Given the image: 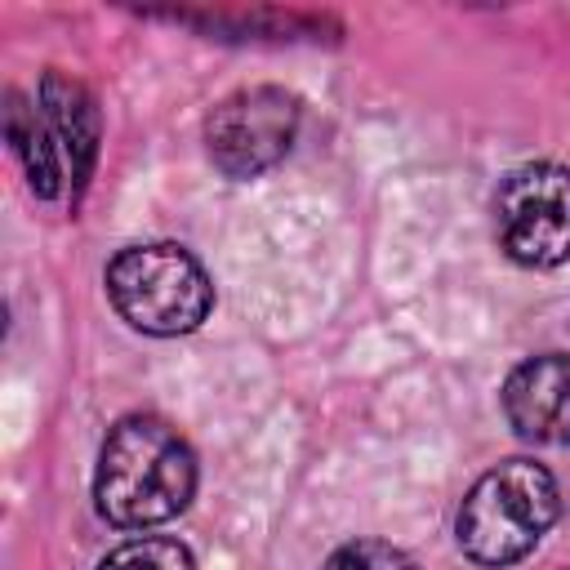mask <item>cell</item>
Returning <instances> with one entry per match:
<instances>
[{
  "instance_id": "cell-1",
  "label": "cell",
  "mask_w": 570,
  "mask_h": 570,
  "mask_svg": "<svg viewBox=\"0 0 570 570\" xmlns=\"http://www.w3.org/2000/svg\"><path fill=\"white\" fill-rule=\"evenodd\" d=\"M191 494L196 454L178 428H169L156 414H129L107 432L98 450L94 499L111 525L147 530L174 521L191 503Z\"/></svg>"
},
{
  "instance_id": "cell-2",
  "label": "cell",
  "mask_w": 570,
  "mask_h": 570,
  "mask_svg": "<svg viewBox=\"0 0 570 570\" xmlns=\"http://www.w3.org/2000/svg\"><path fill=\"white\" fill-rule=\"evenodd\" d=\"M561 512V490L552 472L534 459H508L476 476V485L459 503L454 539L468 561L485 570H503L539 548Z\"/></svg>"
},
{
  "instance_id": "cell-3",
  "label": "cell",
  "mask_w": 570,
  "mask_h": 570,
  "mask_svg": "<svg viewBox=\"0 0 570 570\" xmlns=\"http://www.w3.org/2000/svg\"><path fill=\"white\" fill-rule=\"evenodd\" d=\"M107 298L142 334L174 338L191 334L209 307H214V285L196 254L183 245H129L107 263Z\"/></svg>"
},
{
  "instance_id": "cell-4",
  "label": "cell",
  "mask_w": 570,
  "mask_h": 570,
  "mask_svg": "<svg viewBox=\"0 0 570 570\" xmlns=\"http://www.w3.org/2000/svg\"><path fill=\"white\" fill-rule=\"evenodd\" d=\"M303 107L281 85H245L205 116V151L223 178H258L281 165L298 138Z\"/></svg>"
},
{
  "instance_id": "cell-5",
  "label": "cell",
  "mask_w": 570,
  "mask_h": 570,
  "mask_svg": "<svg viewBox=\"0 0 570 570\" xmlns=\"http://www.w3.org/2000/svg\"><path fill=\"white\" fill-rule=\"evenodd\" d=\"M499 249L521 267H557L570 258V169L552 160L517 165L494 191Z\"/></svg>"
},
{
  "instance_id": "cell-6",
  "label": "cell",
  "mask_w": 570,
  "mask_h": 570,
  "mask_svg": "<svg viewBox=\"0 0 570 570\" xmlns=\"http://www.w3.org/2000/svg\"><path fill=\"white\" fill-rule=\"evenodd\" d=\"M503 414L534 445H570V356L539 352L503 379Z\"/></svg>"
},
{
  "instance_id": "cell-7",
  "label": "cell",
  "mask_w": 570,
  "mask_h": 570,
  "mask_svg": "<svg viewBox=\"0 0 570 570\" xmlns=\"http://www.w3.org/2000/svg\"><path fill=\"white\" fill-rule=\"evenodd\" d=\"M40 116L71 169V187H85L89 169H94V156H98V134H102V120H98V107L89 98V89L62 71H45L40 80Z\"/></svg>"
},
{
  "instance_id": "cell-8",
  "label": "cell",
  "mask_w": 570,
  "mask_h": 570,
  "mask_svg": "<svg viewBox=\"0 0 570 570\" xmlns=\"http://www.w3.org/2000/svg\"><path fill=\"white\" fill-rule=\"evenodd\" d=\"M4 134H9V142H13V156H18L22 169H27L31 191H36L40 200H58V196H62V183H71V178H67V169H62V151H58V142H53V134H49L40 107L31 111L18 94H9Z\"/></svg>"
},
{
  "instance_id": "cell-9",
  "label": "cell",
  "mask_w": 570,
  "mask_h": 570,
  "mask_svg": "<svg viewBox=\"0 0 570 570\" xmlns=\"http://www.w3.org/2000/svg\"><path fill=\"white\" fill-rule=\"evenodd\" d=\"M98 570H196L187 543L178 539H160V534H142L120 543L116 552H107L98 561Z\"/></svg>"
},
{
  "instance_id": "cell-10",
  "label": "cell",
  "mask_w": 570,
  "mask_h": 570,
  "mask_svg": "<svg viewBox=\"0 0 570 570\" xmlns=\"http://www.w3.org/2000/svg\"><path fill=\"white\" fill-rule=\"evenodd\" d=\"M321 570H419L401 548L383 543V539H356L330 552V561Z\"/></svg>"
}]
</instances>
